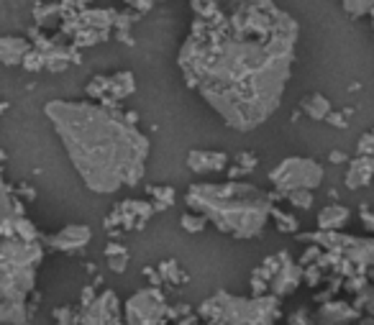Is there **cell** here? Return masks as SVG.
Here are the masks:
<instances>
[{
	"label": "cell",
	"mask_w": 374,
	"mask_h": 325,
	"mask_svg": "<svg viewBox=\"0 0 374 325\" xmlns=\"http://www.w3.org/2000/svg\"><path fill=\"white\" fill-rule=\"evenodd\" d=\"M348 223H351V210L341 203H331V205L321 207L318 218H315V226L321 233H341Z\"/></svg>",
	"instance_id": "14"
},
{
	"label": "cell",
	"mask_w": 374,
	"mask_h": 325,
	"mask_svg": "<svg viewBox=\"0 0 374 325\" xmlns=\"http://www.w3.org/2000/svg\"><path fill=\"white\" fill-rule=\"evenodd\" d=\"M21 220L16 233L0 231V323L26 325L28 297L36 287V269L41 261V246L31 236H21Z\"/></svg>",
	"instance_id": "4"
},
{
	"label": "cell",
	"mask_w": 374,
	"mask_h": 325,
	"mask_svg": "<svg viewBox=\"0 0 374 325\" xmlns=\"http://www.w3.org/2000/svg\"><path fill=\"white\" fill-rule=\"evenodd\" d=\"M354 115V110L351 108H346V110H334V113L328 115V126H334V128H348V118Z\"/></svg>",
	"instance_id": "24"
},
{
	"label": "cell",
	"mask_w": 374,
	"mask_h": 325,
	"mask_svg": "<svg viewBox=\"0 0 374 325\" xmlns=\"http://www.w3.org/2000/svg\"><path fill=\"white\" fill-rule=\"evenodd\" d=\"M77 325H126L123 323V315H120V302L115 297V292L106 290L90 305L82 307Z\"/></svg>",
	"instance_id": "8"
},
{
	"label": "cell",
	"mask_w": 374,
	"mask_h": 325,
	"mask_svg": "<svg viewBox=\"0 0 374 325\" xmlns=\"http://www.w3.org/2000/svg\"><path fill=\"white\" fill-rule=\"evenodd\" d=\"M367 277H369V279H374V269H369V274H367Z\"/></svg>",
	"instance_id": "29"
},
{
	"label": "cell",
	"mask_w": 374,
	"mask_h": 325,
	"mask_svg": "<svg viewBox=\"0 0 374 325\" xmlns=\"http://www.w3.org/2000/svg\"><path fill=\"white\" fill-rule=\"evenodd\" d=\"M44 115L90 193L115 195L144 179L152 147L136 120L90 100H52Z\"/></svg>",
	"instance_id": "2"
},
{
	"label": "cell",
	"mask_w": 374,
	"mask_h": 325,
	"mask_svg": "<svg viewBox=\"0 0 374 325\" xmlns=\"http://www.w3.org/2000/svg\"><path fill=\"white\" fill-rule=\"evenodd\" d=\"M90 239H93V231L87 226H82V223H69V226H64L60 233H54L52 239H49V244L54 246V249H60V251H80V249H85L87 244H90Z\"/></svg>",
	"instance_id": "12"
},
{
	"label": "cell",
	"mask_w": 374,
	"mask_h": 325,
	"mask_svg": "<svg viewBox=\"0 0 374 325\" xmlns=\"http://www.w3.org/2000/svg\"><path fill=\"white\" fill-rule=\"evenodd\" d=\"M213 325H274L280 320L282 307L274 295L261 297H234V295H215L200 307Z\"/></svg>",
	"instance_id": "5"
},
{
	"label": "cell",
	"mask_w": 374,
	"mask_h": 325,
	"mask_svg": "<svg viewBox=\"0 0 374 325\" xmlns=\"http://www.w3.org/2000/svg\"><path fill=\"white\" fill-rule=\"evenodd\" d=\"M288 325H315V318L307 310H295L288 318Z\"/></svg>",
	"instance_id": "26"
},
{
	"label": "cell",
	"mask_w": 374,
	"mask_h": 325,
	"mask_svg": "<svg viewBox=\"0 0 374 325\" xmlns=\"http://www.w3.org/2000/svg\"><path fill=\"white\" fill-rule=\"evenodd\" d=\"M328 161H331V164H348L351 156H348L346 152H341V149H334V152L328 154Z\"/></svg>",
	"instance_id": "27"
},
{
	"label": "cell",
	"mask_w": 374,
	"mask_h": 325,
	"mask_svg": "<svg viewBox=\"0 0 374 325\" xmlns=\"http://www.w3.org/2000/svg\"><path fill=\"white\" fill-rule=\"evenodd\" d=\"M13 220V210H11V198H8L6 187H3V179H0V226Z\"/></svg>",
	"instance_id": "23"
},
{
	"label": "cell",
	"mask_w": 374,
	"mask_h": 325,
	"mask_svg": "<svg viewBox=\"0 0 374 325\" xmlns=\"http://www.w3.org/2000/svg\"><path fill=\"white\" fill-rule=\"evenodd\" d=\"M187 325H193V323H187Z\"/></svg>",
	"instance_id": "30"
},
{
	"label": "cell",
	"mask_w": 374,
	"mask_h": 325,
	"mask_svg": "<svg viewBox=\"0 0 374 325\" xmlns=\"http://www.w3.org/2000/svg\"><path fill=\"white\" fill-rule=\"evenodd\" d=\"M180 223H182V228H185V231H190V233H198V231H203V228H205V218H203V215H198V212H187V215H182Z\"/></svg>",
	"instance_id": "22"
},
{
	"label": "cell",
	"mask_w": 374,
	"mask_h": 325,
	"mask_svg": "<svg viewBox=\"0 0 374 325\" xmlns=\"http://www.w3.org/2000/svg\"><path fill=\"white\" fill-rule=\"evenodd\" d=\"M356 156H372L374 159V128L364 131L356 141Z\"/></svg>",
	"instance_id": "21"
},
{
	"label": "cell",
	"mask_w": 374,
	"mask_h": 325,
	"mask_svg": "<svg viewBox=\"0 0 374 325\" xmlns=\"http://www.w3.org/2000/svg\"><path fill=\"white\" fill-rule=\"evenodd\" d=\"M369 18H372V31H374V8H372V16H369Z\"/></svg>",
	"instance_id": "28"
},
{
	"label": "cell",
	"mask_w": 374,
	"mask_h": 325,
	"mask_svg": "<svg viewBox=\"0 0 374 325\" xmlns=\"http://www.w3.org/2000/svg\"><path fill=\"white\" fill-rule=\"evenodd\" d=\"M359 318L361 312L344 300H328L315 310V325H351Z\"/></svg>",
	"instance_id": "10"
},
{
	"label": "cell",
	"mask_w": 374,
	"mask_h": 325,
	"mask_svg": "<svg viewBox=\"0 0 374 325\" xmlns=\"http://www.w3.org/2000/svg\"><path fill=\"white\" fill-rule=\"evenodd\" d=\"M167 315V300L159 290L147 287L123 302V323L126 325H162Z\"/></svg>",
	"instance_id": "7"
},
{
	"label": "cell",
	"mask_w": 374,
	"mask_h": 325,
	"mask_svg": "<svg viewBox=\"0 0 374 325\" xmlns=\"http://www.w3.org/2000/svg\"><path fill=\"white\" fill-rule=\"evenodd\" d=\"M185 203L190 212H198L215 231L249 241L261 236L274 212L272 195L249 182H195L187 187Z\"/></svg>",
	"instance_id": "3"
},
{
	"label": "cell",
	"mask_w": 374,
	"mask_h": 325,
	"mask_svg": "<svg viewBox=\"0 0 374 325\" xmlns=\"http://www.w3.org/2000/svg\"><path fill=\"white\" fill-rule=\"evenodd\" d=\"M341 8L356 21V18H364V16H372L374 0H346V3H341Z\"/></svg>",
	"instance_id": "17"
},
{
	"label": "cell",
	"mask_w": 374,
	"mask_h": 325,
	"mask_svg": "<svg viewBox=\"0 0 374 325\" xmlns=\"http://www.w3.org/2000/svg\"><path fill=\"white\" fill-rule=\"evenodd\" d=\"M323 177H326L323 164L310 156H285L280 164L269 169V182L282 198H288L290 193H298V190L315 193L323 185Z\"/></svg>",
	"instance_id": "6"
},
{
	"label": "cell",
	"mask_w": 374,
	"mask_h": 325,
	"mask_svg": "<svg viewBox=\"0 0 374 325\" xmlns=\"http://www.w3.org/2000/svg\"><path fill=\"white\" fill-rule=\"evenodd\" d=\"M272 218L277 220V231H282V233H298V228H300V223H298V218H295V215L277 210V207H274Z\"/></svg>",
	"instance_id": "19"
},
{
	"label": "cell",
	"mask_w": 374,
	"mask_h": 325,
	"mask_svg": "<svg viewBox=\"0 0 374 325\" xmlns=\"http://www.w3.org/2000/svg\"><path fill=\"white\" fill-rule=\"evenodd\" d=\"M359 220H361V226H364V231L374 239V205H361Z\"/></svg>",
	"instance_id": "25"
},
{
	"label": "cell",
	"mask_w": 374,
	"mask_h": 325,
	"mask_svg": "<svg viewBox=\"0 0 374 325\" xmlns=\"http://www.w3.org/2000/svg\"><path fill=\"white\" fill-rule=\"evenodd\" d=\"M354 307H356L359 312H367L369 318L374 320V285H369L367 290H361V292L356 295Z\"/></svg>",
	"instance_id": "18"
},
{
	"label": "cell",
	"mask_w": 374,
	"mask_h": 325,
	"mask_svg": "<svg viewBox=\"0 0 374 325\" xmlns=\"http://www.w3.org/2000/svg\"><path fill=\"white\" fill-rule=\"evenodd\" d=\"M302 277H305L302 266L295 264V261L290 259L288 251H282L280 253V266H277V272H274L272 279H269V290H272V295L277 300L288 297V295H293L295 290L302 285Z\"/></svg>",
	"instance_id": "9"
},
{
	"label": "cell",
	"mask_w": 374,
	"mask_h": 325,
	"mask_svg": "<svg viewBox=\"0 0 374 325\" xmlns=\"http://www.w3.org/2000/svg\"><path fill=\"white\" fill-rule=\"evenodd\" d=\"M285 200H288V203L295 207V210H310V207H313V203H315L313 193H307V190H298V193H290Z\"/></svg>",
	"instance_id": "20"
},
{
	"label": "cell",
	"mask_w": 374,
	"mask_h": 325,
	"mask_svg": "<svg viewBox=\"0 0 374 325\" xmlns=\"http://www.w3.org/2000/svg\"><path fill=\"white\" fill-rule=\"evenodd\" d=\"M300 110L307 115L310 120H328V115L334 113L331 108V100L323 93H310L300 100Z\"/></svg>",
	"instance_id": "16"
},
{
	"label": "cell",
	"mask_w": 374,
	"mask_h": 325,
	"mask_svg": "<svg viewBox=\"0 0 374 325\" xmlns=\"http://www.w3.org/2000/svg\"><path fill=\"white\" fill-rule=\"evenodd\" d=\"M374 179V159L372 156H354L346 164V174H344V185L346 190H364L372 185Z\"/></svg>",
	"instance_id": "15"
},
{
	"label": "cell",
	"mask_w": 374,
	"mask_h": 325,
	"mask_svg": "<svg viewBox=\"0 0 374 325\" xmlns=\"http://www.w3.org/2000/svg\"><path fill=\"white\" fill-rule=\"evenodd\" d=\"M187 166L190 172L198 177H208V174H218L228 166V156L223 152H210V149H195L187 154Z\"/></svg>",
	"instance_id": "11"
},
{
	"label": "cell",
	"mask_w": 374,
	"mask_h": 325,
	"mask_svg": "<svg viewBox=\"0 0 374 325\" xmlns=\"http://www.w3.org/2000/svg\"><path fill=\"white\" fill-rule=\"evenodd\" d=\"M31 57V41L16 33H3L0 36V64L16 67Z\"/></svg>",
	"instance_id": "13"
},
{
	"label": "cell",
	"mask_w": 374,
	"mask_h": 325,
	"mask_svg": "<svg viewBox=\"0 0 374 325\" xmlns=\"http://www.w3.org/2000/svg\"><path fill=\"white\" fill-rule=\"evenodd\" d=\"M298 36V21L274 3L208 6L193 21L177 64L187 87L228 128L254 131L282 106Z\"/></svg>",
	"instance_id": "1"
}]
</instances>
